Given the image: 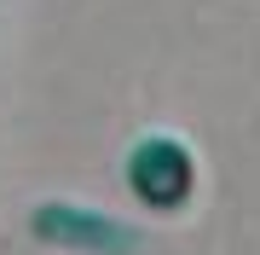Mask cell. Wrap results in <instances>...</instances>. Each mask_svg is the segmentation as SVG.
Wrapping results in <instances>:
<instances>
[{"label": "cell", "mask_w": 260, "mask_h": 255, "mask_svg": "<svg viewBox=\"0 0 260 255\" xmlns=\"http://www.w3.org/2000/svg\"><path fill=\"white\" fill-rule=\"evenodd\" d=\"M127 186H133V197L145 209L174 215V209H185L191 191H197V162H191V151L174 133H150V139H139L133 157H127Z\"/></svg>", "instance_id": "cell-1"}, {"label": "cell", "mask_w": 260, "mask_h": 255, "mask_svg": "<svg viewBox=\"0 0 260 255\" xmlns=\"http://www.w3.org/2000/svg\"><path fill=\"white\" fill-rule=\"evenodd\" d=\"M35 238L70 244V249H99V255H139L145 249V232L121 226V220L99 215V209H81V203H41L35 209Z\"/></svg>", "instance_id": "cell-2"}]
</instances>
